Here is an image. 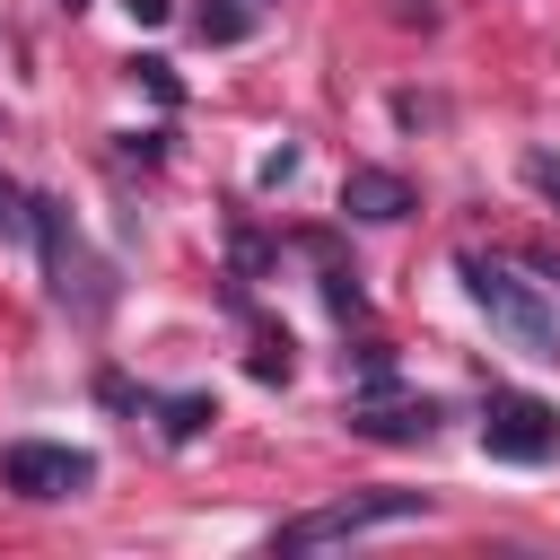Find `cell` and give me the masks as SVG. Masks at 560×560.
I'll use <instances>...</instances> for the list:
<instances>
[{
	"instance_id": "obj_16",
	"label": "cell",
	"mask_w": 560,
	"mask_h": 560,
	"mask_svg": "<svg viewBox=\"0 0 560 560\" xmlns=\"http://www.w3.org/2000/svg\"><path fill=\"white\" fill-rule=\"evenodd\" d=\"M61 9H79V0H61Z\"/></svg>"
},
{
	"instance_id": "obj_2",
	"label": "cell",
	"mask_w": 560,
	"mask_h": 560,
	"mask_svg": "<svg viewBox=\"0 0 560 560\" xmlns=\"http://www.w3.org/2000/svg\"><path fill=\"white\" fill-rule=\"evenodd\" d=\"M402 516H429V490H350V499H332V508H306V516L280 525L271 542H280V551H315V542L376 534V525H402Z\"/></svg>"
},
{
	"instance_id": "obj_13",
	"label": "cell",
	"mask_w": 560,
	"mask_h": 560,
	"mask_svg": "<svg viewBox=\"0 0 560 560\" xmlns=\"http://www.w3.org/2000/svg\"><path fill=\"white\" fill-rule=\"evenodd\" d=\"M525 184H534V192L560 210V158H525Z\"/></svg>"
},
{
	"instance_id": "obj_1",
	"label": "cell",
	"mask_w": 560,
	"mask_h": 560,
	"mask_svg": "<svg viewBox=\"0 0 560 560\" xmlns=\"http://www.w3.org/2000/svg\"><path fill=\"white\" fill-rule=\"evenodd\" d=\"M455 271H464V289H472V306L525 350V359H560V315H551V298L534 289V280H516L508 262H490V254H455Z\"/></svg>"
},
{
	"instance_id": "obj_5",
	"label": "cell",
	"mask_w": 560,
	"mask_h": 560,
	"mask_svg": "<svg viewBox=\"0 0 560 560\" xmlns=\"http://www.w3.org/2000/svg\"><path fill=\"white\" fill-rule=\"evenodd\" d=\"M341 210L368 219V228H394V219L411 210V184H402L394 166H350V175H341Z\"/></svg>"
},
{
	"instance_id": "obj_3",
	"label": "cell",
	"mask_w": 560,
	"mask_h": 560,
	"mask_svg": "<svg viewBox=\"0 0 560 560\" xmlns=\"http://www.w3.org/2000/svg\"><path fill=\"white\" fill-rule=\"evenodd\" d=\"M481 446L499 464H551L560 455V411L542 394H490L481 402Z\"/></svg>"
},
{
	"instance_id": "obj_6",
	"label": "cell",
	"mask_w": 560,
	"mask_h": 560,
	"mask_svg": "<svg viewBox=\"0 0 560 560\" xmlns=\"http://www.w3.org/2000/svg\"><path fill=\"white\" fill-rule=\"evenodd\" d=\"M350 429H359V438H429V429H438V402H429V394H420V402H368V394H359V402H350Z\"/></svg>"
},
{
	"instance_id": "obj_14",
	"label": "cell",
	"mask_w": 560,
	"mask_h": 560,
	"mask_svg": "<svg viewBox=\"0 0 560 560\" xmlns=\"http://www.w3.org/2000/svg\"><path fill=\"white\" fill-rule=\"evenodd\" d=\"M394 18H402V26H438V9H429V0H394Z\"/></svg>"
},
{
	"instance_id": "obj_10",
	"label": "cell",
	"mask_w": 560,
	"mask_h": 560,
	"mask_svg": "<svg viewBox=\"0 0 560 560\" xmlns=\"http://www.w3.org/2000/svg\"><path fill=\"white\" fill-rule=\"evenodd\" d=\"M324 298H332V315H359V306H368V289H359V271H341V262L324 271Z\"/></svg>"
},
{
	"instance_id": "obj_9",
	"label": "cell",
	"mask_w": 560,
	"mask_h": 560,
	"mask_svg": "<svg viewBox=\"0 0 560 560\" xmlns=\"http://www.w3.org/2000/svg\"><path fill=\"white\" fill-rule=\"evenodd\" d=\"M131 79H140V88H149L158 105H175V96H184V88H175V70H166L158 52H140V61H131Z\"/></svg>"
},
{
	"instance_id": "obj_15",
	"label": "cell",
	"mask_w": 560,
	"mask_h": 560,
	"mask_svg": "<svg viewBox=\"0 0 560 560\" xmlns=\"http://www.w3.org/2000/svg\"><path fill=\"white\" fill-rule=\"evenodd\" d=\"M122 9H131L140 26H166V9H175V0H122Z\"/></svg>"
},
{
	"instance_id": "obj_4",
	"label": "cell",
	"mask_w": 560,
	"mask_h": 560,
	"mask_svg": "<svg viewBox=\"0 0 560 560\" xmlns=\"http://www.w3.org/2000/svg\"><path fill=\"white\" fill-rule=\"evenodd\" d=\"M88 481H96V455H79V446H44V438L0 446V490H18V499H79Z\"/></svg>"
},
{
	"instance_id": "obj_11",
	"label": "cell",
	"mask_w": 560,
	"mask_h": 560,
	"mask_svg": "<svg viewBox=\"0 0 560 560\" xmlns=\"http://www.w3.org/2000/svg\"><path fill=\"white\" fill-rule=\"evenodd\" d=\"M26 228H35V201H26V192L0 175V236H26Z\"/></svg>"
},
{
	"instance_id": "obj_8",
	"label": "cell",
	"mask_w": 560,
	"mask_h": 560,
	"mask_svg": "<svg viewBox=\"0 0 560 560\" xmlns=\"http://www.w3.org/2000/svg\"><path fill=\"white\" fill-rule=\"evenodd\" d=\"M192 35L201 44H245L254 35V0H201L192 9Z\"/></svg>"
},
{
	"instance_id": "obj_7",
	"label": "cell",
	"mask_w": 560,
	"mask_h": 560,
	"mask_svg": "<svg viewBox=\"0 0 560 560\" xmlns=\"http://www.w3.org/2000/svg\"><path fill=\"white\" fill-rule=\"evenodd\" d=\"M210 420H219L210 394H166V402H158V438H166V446H192Z\"/></svg>"
},
{
	"instance_id": "obj_12",
	"label": "cell",
	"mask_w": 560,
	"mask_h": 560,
	"mask_svg": "<svg viewBox=\"0 0 560 560\" xmlns=\"http://www.w3.org/2000/svg\"><path fill=\"white\" fill-rule=\"evenodd\" d=\"M254 376H262V385H271V376H289V332H280V341H271V332L254 341Z\"/></svg>"
}]
</instances>
